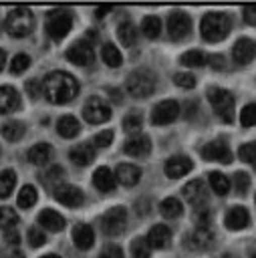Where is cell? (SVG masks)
Segmentation results:
<instances>
[{
  "label": "cell",
  "instance_id": "cell-1",
  "mask_svg": "<svg viewBox=\"0 0 256 258\" xmlns=\"http://www.w3.org/2000/svg\"><path fill=\"white\" fill-rule=\"evenodd\" d=\"M44 97L54 105L71 103L79 95V81L65 71H52L42 83Z\"/></svg>",
  "mask_w": 256,
  "mask_h": 258
},
{
  "label": "cell",
  "instance_id": "cell-2",
  "mask_svg": "<svg viewBox=\"0 0 256 258\" xmlns=\"http://www.w3.org/2000/svg\"><path fill=\"white\" fill-rule=\"evenodd\" d=\"M232 28V20L226 12H208L200 22V32L206 42H218L228 36Z\"/></svg>",
  "mask_w": 256,
  "mask_h": 258
},
{
  "label": "cell",
  "instance_id": "cell-3",
  "mask_svg": "<svg viewBox=\"0 0 256 258\" xmlns=\"http://www.w3.org/2000/svg\"><path fill=\"white\" fill-rule=\"evenodd\" d=\"M34 28V14L26 6H18L6 16V32L14 38H24Z\"/></svg>",
  "mask_w": 256,
  "mask_h": 258
},
{
  "label": "cell",
  "instance_id": "cell-4",
  "mask_svg": "<svg viewBox=\"0 0 256 258\" xmlns=\"http://www.w3.org/2000/svg\"><path fill=\"white\" fill-rule=\"evenodd\" d=\"M155 83H157V79H155L153 71H149V69H135V71L127 77V85H125V87H127V93H129L131 97H135V99H145V97L153 95Z\"/></svg>",
  "mask_w": 256,
  "mask_h": 258
},
{
  "label": "cell",
  "instance_id": "cell-5",
  "mask_svg": "<svg viewBox=\"0 0 256 258\" xmlns=\"http://www.w3.org/2000/svg\"><path fill=\"white\" fill-rule=\"evenodd\" d=\"M208 101L214 107L216 115L224 123H232L234 121V95L230 91L220 89V87H212L208 91Z\"/></svg>",
  "mask_w": 256,
  "mask_h": 258
},
{
  "label": "cell",
  "instance_id": "cell-6",
  "mask_svg": "<svg viewBox=\"0 0 256 258\" xmlns=\"http://www.w3.org/2000/svg\"><path fill=\"white\" fill-rule=\"evenodd\" d=\"M73 14L67 8H54L46 14V32L52 40H60L71 32Z\"/></svg>",
  "mask_w": 256,
  "mask_h": 258
},
{
  "label": "cell",
  "instance_id": "cell-7",
  "mask_svg": "<svg viewBox=\"0 0 256 258\" xmlns=\"http://www.w3.org/2000/svg\"><path fill=\"white\" fill-rule=\"evenodd\" d=\"M125 224H127V210L123 206H115L111 210H107L103 216H101V230L107 234V236H117L125 230Z\"/></svg>",
  "mask_w": 256,
  "mask_h": 258
},
{
  "label": "cell",
  "instance_id": "cell-8",
  "mask_svg": "<svg viewBox=\"0 0 256 258\" xmlns=\"http://www.w3.org/2000/svg\"><path fill=\"white\" fill-rule=\"evenodd\" d=\"M83 117L91 125H99V123H105L111 119V109L101 97H91L83 105Z\"/></svg>",
  "mask_w": 256,
  "mask_h": 258
},
{
  "label": "cell",
  "instance_id": "cell-9",
  "mask_svg": "<svg viewBox=\"0 0 256 258\" xmlns=\"http://www.w3.org/2000/svg\"><path fill=\"white\" fill-rule=\"evenodd\" d=\"M191 30V18L183 12V10H173L167 16V32L171 36V40H181L189 34Z\"/></svg>",
  "mask_w": 256,
  "mask_h": 258
},
{
  "label": "cell",
  "instance_id": "cell-10",
  "mask_svg": "<svg viewBox=\"0 0 256 258\" xmlns=\"http://www.w3.org/2000/svg\"><path fill=\"white\" fill-rule=\"evenodd\" d=\"M183 246H185L187 250H194V252L208 250V248L214 246V232H212L210 228H196L194 232L185 234Z\"/></svg>",
  "mask_w": 256,
  "mask_h": 258
},
{
  "label": "cell",
  "instance_id": "cell-11",
  "mask_svg": "<svg viewBox=\"0 0 256 258\" xmlns=\"http://www.w3.org/2000/svg\"><path fill=\"white\" fill-rule=\"evenodd\" d=\"M179 115V105L173 99L161 101L153 107L151 111V123L153 125H169L171 121H175Z\"/></svg>",
  "mask_w": 256,
  "mask_h": 258
},
{
  "label": "cell",
  "instance_id": "cell-12",
  "mask_svg": "<svg viewBox=\"0 0 256 258\" xmlns=\"http://www.w3.org/2000/svg\"><path fill=\"white\" fill-rule=\"evenodd\" d=\"M181 191H183L185 200H187L196 210L206 208V204H208V189H206L204 179H191L189 183L183 185Z\"/></svg>",
  "mask_w": 256,
  "mask_h": 258
},
{
  "label": "cell",
  "instance_id": "cell-13",
  "mask_svg": "<svg viewBox=\"0 0 256 258\" xmlns=\"http://www.w3.org/2000/svg\"><path fill=\"white\" fill-rule=\"evenodd\" d=\"M67 58L79 67H89L95 60V52L93 46L87 40H77L69 50H67Z\"/></svg>",
  "mask_w": 256,
  "mask_h": 258
},
{
  "label": "cell",
  "instance_id": "cell-14",
  "mask_svg": "<svg viewBox=\"0 0 256 258\" xmlns=\"http://www.w3.org/2000/svg\"><path fill=\"white\" fill-rule=\"evenodd\" d=\"M202 157L206 161H220V163H230L232 161V151L228 149L226 143L222 141H212V143H206L202 149H200Z\"/></svg>",
  "mask_w": 256,
  "mask_h": 258
},
{
  "label": "cell",
  "instance_id": "cell-15",
  "mask_svg": "<svg viewBox=\"0 0 256 258\" xmlns=\"http://www.w3.org/2000/svg\"><path fill=\"white\" fill-rule=\"evenodd\" d=\"M54 200L69 206V208H77L83 204L85 196L83 191L77 187V185H71V183H60L56 189H54Z\"/></svg>",
  "mask_w": 256,
  "mask_h": 258
},
{
  "label": "cell",
  "instance_id": "cell-16",
  "mask_svg": "<svg viewBox=\"0 0 256 258\" xmlns=\"http://www.w3.org/2000/svg\"><path fill=\"white\" fill-rule=\"evenodd\" d=\"M191 167H194V163H191L189 157H185V155H173V157H169L165 161L163 171H165L167 177H173L175 179V177H181V175L189 173Z\"/></svg>",
  "mask_w": 256,
  "mask_h": 258
},
{
  "label": "cell",
  "instance_id": "cell-17",
  "mask_svg": "<svg viewBox=\"0 0 256 258\" xmlns=\"http://www.w3.org/2000/svg\"><path fill=\"white\" fill-rule=\"evenodd\" d=\"M232 56L238 64H248L256 56V42L250 38H238L232 46Z\"/></svg>",
  "mask_w": 256,
  "mask_h": 258
},
{
  "label": "cell",
  "instance_id": "cell-18",
  "mask_svg": "<svg viewBox=\"0 0 256 258\" xmlns=\"http://www.w3.org/2000/svg\"><path fill=\"white\" fill-rule=\"evenodd\" d=\"M224 222H226L228 230H244L248 226V222H250V214H248V210L244 206H234V208L228 210Z\"/></svg>",
  "mask_w": 256,
  "mask_h": 258
},
{
  "label": "cell",
  "instance_id": "cell-19",
  "mask_svg": "<svg viewBox=\"0 0 256 258\" xmlns=\"http://www.w3.org/2000/svg\"><path fill=\"white\" fill-rule=\"evenodd\" d=\"M123 151H125L129 157H145V155L151 151V141H149V137H145V135H135V137H131V139L123 145Z\"/></svg>",
  "mask_w": 256,
  "mask_h": 258
},
{
  "label": "cell",
  "instance_id": "cell-20",
  "mask_svg": "<svg viewBox=\"0 0 256 258\" xmlns=\"http://www.w3.org/2000/svg\"><path fill=\"white\" fill-rule=\"evenodd\" d=\"M147 242H149L151 248L163 250V248H167L169 242H171V230H169L165 224H157V226H153V228L149 230Z\"/></svg>",
  "mask_w": 256,
  "mask_h": 258
},
{
  "label": "cell",
  "instance_id": "cell-21",
  "mask_svg": "<svg viewBox=\"0 0 256 258\" xmlns=\"http://www.w3.org/2000/svg\"><path fill=\"white\" fill-rule=\"evenodd\" d=\"M115 179L127 187L135 185L139 179H141V169L133 163H121L117 165V171H115Z\"/></svg>",
  "mask_w": 256,
  "mask_h": 258
},
{
  "label": "cell",
  "instance_id": "cell-22",
  "mask_svg": "<svg viewBox=\"0 0 256 258\" xmlns=\"http://www.w3.org/2000/svg\"><path fill=\"white\" fill-rule=\"evenodd\" d=\"M36 222H38V226H44V230H48V232H60L65 228V218L58 212L50 210V208L42 210L38 214Z\"/></svg>",
  "mask_w": 256,
  "mask_h": 258
},
{
  "label": "cell",
  "instance_id": "cell-23",
  "mask_svg": "<svg viewBox=\"0 0 256 258\" xmlns=\"http://www.w3.org/2000/svg\"><path fill=\"white\" fill-rule=\"evenodd\" d=\"M73 242L79 250H89L95 242V232L89 224H77L73 228Z\"/></svg>",
  "mask_w": 256,
  "mask_h": 258
},
{
  "label": "cell",
  "instance_id": "cell-24",
  "mask_svg": "<svg viewBox=\"0 0 256 258\" xmlns=\"http://www.w3.org/2000/svg\"><path fill=\"white\" fill-rule=\"evenodd\" d=\"M20 107V95L14 87H0V113H12Z\"/></svg>",
  "mask_w": 256,
  "mask_h": 258
},
{
  "label": "cell",
  "instance_id": "cell-25",
  "mask_svg": "<svg viewBox=\"0 0 256 258\" xmlns=\"http://www.w3.org/2000/svg\"><path fill=\"white\" fill-rule=\"evenodd\" d=\"M115 175L111 173L109 167H97L95 173H93V185L99 189V191H113L115 189Z\"/></svg>",
  "mask_w": 256,
  "mask_h": 258
},
{
  "label": "cell",
  "instance_id": "cell-26",
  "mask_svg": "<svg viewBox=\"0 0 256 258\" xmlns=\"http://www.w3.org/2000/svg\"><path fill=\"white\" fill-rule=\"evenodd\" d=\"M69 157L73 163L77 165H89L93 159H95V149L91 143H81V145H75L71 151H69Z\"/></svg>",
  "mask_w": 256,
  "mask_h": 258
},
{
  "label": "cell",
  "instance_id": "cell-27",
  "mask_svg": "<svg viewBox=\"0 0 256 258\" xmlns=\"http://www.w3.org/2000/svg\"><path fill=\"white\" fill-rule=\"evenodd\" d=\"M52 157V147L48 143H36L28 149V161L34 165H46Z\"/></svg>",
  "mask_w": 256,
  "mask_h": 258
},
{
  "label": "cell",
  "instance_id": "cell-28",
  "mask_svg": "<svg viewBox=\"0 0 256 258\" xmlns=\"http://www.w3.org/2000/svg\"><path fill=\"white\" fill-rule=\"evenodd\" d=\"M56 131H58L60 137H65V139H73V137L81 131V125H79V121H77L73 115H65V117L58 119V123H56Z\"/></svg>",
  "mask_w": 256,
  "mask_h": 258
},
{
  "label": "cell",
  "instance_id": "cell-29",
  "mask_svg": "<svg viewBox=\"0 0 256 258\" xmlns=\"http://www.w3.org/2000/svg\"><path fill=\"white\" fill-rule=\"evenodd\" d=\"M117 36H119L121 44H125V46H133V44L137 42V28H135V24L129 22V20L121 22V24L117 26Z\"/></svg>",
  "mask_w": 256,
  "mask_h": 258
},
{
  "label": "cell",
  "instance_id": "cell-30",
  "mask_svg": "<svg viewBox=\"0 0 256 258\" xmlns=\"http://www.w3.org/2000/svg\"><path fill=\"white\" fill-rule=\"evenodd\" d=\"M0 133L4 139L8 141H18L22 135H24V123L12 119V121H4L2 127H0Z\"/></svg>",
  "mask_w": 256,
  "mask_h": 258
},
{
  "label": "cell",
  "instance_id": "cell-31",
  "mask_svg": "<svg viewBox=\"0 0 256 258\" xmlns=\"http://www.w3.org/2000/svg\"><path fill=\"white\" fill-rule=\"evenodd\" d=\"M159 212H161L163 218L173 220V218H179V216H181L183 206H181V202H179L177 198H165V200L159 204Z\"/></svg>",
  "mask_w": 256,
  "mask_h": 258
},
{
  "label": "cell",
  "instance_id": "cell-32",
  "mask_svg": "<svg viewBox=\"0 0 256 258\" xmlns=\"http://www.w3.org/2000/svg\"><path fill=\"white\" fill-rule=\"evenodd\" d=\"M101 56H103L105 64L111 67V69H117V67H121V62H123V56H121L119 48H117L115 44H111V42L103 44V48H101Z\"/></svg>",
  "mask_w": 256,
  "mask_h": 258
},
{
  "label": "cell",
  "instance_id": "cell-33",
  "mask_svg": "<svg viewBox=\"0 0 256 258\" xmlns=\"http://www.w3.org/2000/svg\"><path fill=\"white\" fill-rule=\"evenodd\" d=\"M208 181H210V187L218 196H226L230 191V179L224 173H220V171H210L208 173Z\"/></svg>",
  "mask_w": 256,
  "mask_h": 258
},
{
  "label": "cell",
  "instance_id": "cell-34",
  "mask_svg": "<svg viewBox=\"0 0 256 258\" xmlns=\"http://www.w3.org/2000/svg\"><path fill=\"white\" fill-rule=\"evenodd\" d=\"M62 175H65V169H62V167H58V165H52V167H50L46 173H42V175H40V181H42L46 187L56 189V187L60 185Z\"/></svg>",
  "mask_w": 256,
  "mask_h": 258
},
{
  "label": "cell",
  "instance_id": "cell-35",
  "mask_svg": "<svg viewBox=\"0 0 256 258\" xmlns=\"http://www.w3.org/2000/svg\"><path fill=\"white\" fill-rule=\"evenodd\" d=\"M16 224H18V214H16L12 208L2 206V208H0V230H2V232L14 230Z\"/></svg>",
  "mask_w": 256,
  "mask_h": 258
},
{
  "label": "cell",
  "instance_id": "cell-36",
  "mask_svg": "<svg viewBox=\"0 0 256 258\" xmlns=\"http://www.w3.org/2000/svg\"><path fill=\"white\" fill-rule=\"evenodd\" d=\"M16 185V173L12 169L0 171V198H8Z\"/></svg>",
  "mask_w": 256,
  "mask_h": 258
},
{
  "label": "cell",
  "instance_id": "cell-37",
  "mask_svg": "<svg viewBox=\"0 0 256 258\" xmlns=\"http://www.w3.org/2000/svg\"><path fill=\"white\" fill-rule=\"evenodd\" d=\"M159 30H161V20L157 16H145L143 22H141V32L147 36V38H157L159 36Z\"/></svg>",
  "mask_w": 256,
  "mask_h": 258
},
{
  "label": "cell",
  "instance_id": "cell-38",
  "mask_svg": "<svg viewBox=\"0 0 256 258\" xmlns=\"http://www.w3.org/2000/svg\"><path fill=\"white\" fill-rule=\"evenodd\" d=\"M181 64L185 67H204L208 62V56L202 52V50H187L181 54Z\"/></svg>",
  "mask_w": 256,
  "mask_h": 258
},
{
  "label": "cell",
  "instance_id": "cell-39",
  "mask_svg": "<svg viewBox=\"0 0 256 258\" xmlns=\"http://www.w3.org/2000/svg\"><path fill=\"white\" fill-rule=\"evenodd\" d=\"M36 198H38L36 187H34V185H24V187L20 189V194H18L16 202H18V206H20V208H30V206H34V204H36Z\"/></svg>",
  "mask_w": 256,
  "mask_h": 258
},
{
  "label": "cell",
  "instance_id": "cell-40",
  "mask_svg": "<svg viewBox=\"0 0 256 258\" xmlns=\"http://www.w3.org/2000/svg\"><path fill=\"white\" fill-rule=\"evenodd\" d=\"M149 254H151V246L147 238H135L131 242V258H149Z\"/></svg>",
  "mask_w": 256,
  "mask_h": 258
},
{
  "label": "cell",
  "instance_id": "cell-41",
  "mask_svg": "<svg viewBox=\"0 0 256 258\" xmlns=\"http://www.w3.org/2000/svg\"><path fill=\"white\" fill-rule=\"evenodd\" d=\"M141 125H143V119H141V115H139L137 111H131V113L125 115V119H123V129H125L127 133H137V131H141Z\"/></svg>",
  "mask_w": 256,
  "mask_h": 258
},
{
  "label": "cell",
  "instance_id": "cell-42",
  "mask_svg": "<svg viewBox=\"0 0 256 258\" xmlns=\"http://www.w3.org/2000/svg\"><path fill=\"white\" fill-rule=\"evenodd\" d=\"M256 123V103H248L240 111V125L242 127H252Z\"/></svg>",
  "mask_w": 256,
  "mask_h": 258
},
{
  "label": "cell",
  "instance_id": "cell-43",
  "mask_svg": "<svg viewBox=\"0 0 256 258\" xmlns=\"http://www.w3.org/2000/svg\"><path fill=\"white\" fill-rule=\"evenodd\" d=\"M238 155H240L242 161L252 163L254 169H256V143H246V145H242V147L238 149Z\"/></svg>",
  "mask_w": 256,
  "mask_h": 258
},
{
  "label": "cell",
  "instance_id": "cell-44",
  "mask_svg": "<svg viewBox=\"0 0 256 258\" xmlns=\"http://www.w3.org/2000/svg\"><path fill=\"white\" fill-rule=\"evenodd\" d=\"M28 64H30V58H28V54H16L14 58H12V64H10V71L14 73V75H20V73H24L26 69H28Z\"/></svg>",
  "mask_w": 256,
  "mask_h": 258
},
{
  "label": "cell",
  "instance_id": "cell-45",
  "mask_svg": "<svg viewBox=\"0 0 256 258\" xmlns=\"http://www.w3.org/2000/svg\"><path fill=\"white\" fill-rule=\"evenodd\" d=\"M28 242L32 248H38V246L46 244V236L38 226H32V228H28Z\"/></svg>",
  "mask_w": 256,
  "mask_h": 258
},
{
  "label": "cell",
  "instance_id": "cell-46",
  "mask_svg": "<svg viewBox=\"0 0 256 258\" xmlns=\"http://www.w3.org/2000/svg\"><path fill=\"white\" fill-rule=\"evenodd\" d=\"M173 83L181 89H194L196 87V77L189 73H175L173 75Z\"/></svg>",
  "mask_w": 256,
  "mask_h": 258
},
{
  "label": "cell",
  "instance_id": "cell-47",
  "mask_svg": "<svg viewBox=\"0 0 256 258\" xmlns=\"http://www.w3.org/2000/svg\"><path fill=\"white\" fill-rule=\"evenodd\" d=\"M248 185H250V177H248V173H244V171H236V175H234V187H236V191H238V194H246Z\"/></svg>",
  "mask_w": 256,
  "mask_h": 258
},
{
  "label": "cell",
  "instance_id": "cell-48",
  "mask_svg": "<svg viewBox=\"0 0 256 258\" xmlns=\"http://www.w3.org/2000/svg\"><path fill=\"white\" fill-rule=\"evenodd\" d=\"M111 141H113V131L111 129H105V131L95 135V145L97 147H107Z\"/></svg>",
  "mask_w": 256,
  "mask_h": 258
},
{
  "label": "cell",
  "instance_id": "cell-49",
  "mask_svg": "<svg viewBox=\"0 0 256 258\" xmlns=\"http://www.w3.org/2000/svg\"><path fill=\"white\" fill-rule=\"evenodd\" d=\"M99 258H123V252H121V248L119 246H105L103 250H101V254H99Z\"/></svg>",
  "mask_w": 256,
  "mask_h": 258
},
{
  "label": "cell",
  "instance_id": "cell-50",
  "mask_svg": "<svg viewBox=\"0 0 256 258\" xmlns=\"http://www.w3.org/2000/svg\"><path fill=\"white\" fill-rule=\"evenodd\" d=\"M242 16H244L246 24H252V26H256V4L244 6V10H242Z\"/></svg>",
  "mask_w": 256,
  "mask_h": 258
},
{
  "label": "cell",
  "instance_id": "cell-51",
  "mask_svg": "<svg viewBox=\"0 0 256 258\" xmlns=\"http://www.w3.org/2000/svg\"><path fill=\"white\" fill-rule=\"evenodd\" d=\"M0 258H24L22 252L16 248V246H6L2 252H0Z\"/></svg>",
  "mask_w": 256,
  "mask_h": 258
},
{
  "label": "cell",
  "instance_id": "cell-52",
  "mask_svg": "<svg viewBox=\"0 0 256 258\" xmlns=\"http://www.w3.org/2000/svg\"><path fill=\"white\" fill-rule=\"evenodd\" d=\"M4 240H6L8 246H16V244H18V234H16V230L4 232Z\"/></svg>",
  "mask_w": 256,
  "mask_h": 258
},
{
  "label": "cell",
  "instance_id": "cell-53",
  "mask_svg": "<svg viewBox=\"0 0 256 258\" xmlns=\"http://www.w3.org/2000/svg\"><path fill=\"white\" fill-rule=\"evenodd\" d=\"M38 87H40V85H38V81H36V79H32V81H28V83H26V91H30L34 99L38 97ZM40 89H42V87H40Z\"/></svg>",
  "mask_w": 256,
  "mask_h": 258
},
{
  "label": "cell",
  "instance_id": "cell-54",
  "mask_svg": "<svg viewBox=\"0 0 256 258\" xmlns=\"http://www.w3.org/2000/svg\"><path fill=\"white\" fill-rule=\"evenodd\" d=\"M208 60L214 62V64H212L214 69H222V67H224V56H210Z\"/></svg>",
  "mask_w": 256,
  "mask_h": 258
},
{
  "label": "cell",
  "instance_id": "cell-55",
  "mask_svg": "<svg viewBox=\"0 0 256 258\" xmlns=\"http://www.w3.org/2000/svg\"><path fill=\"white\" fill-rule=\"evenodd\" d=\"M111 10H113L111 6H101V8H95V14H97V18H103V14H107Z\"/></svg>",
  "mask_w": 256,
  "mask_h": 258
},
{
  "label": "cell",
  "instance_id": "cell-56",
  "mask_svg": "<svg viewBox=\"0 0 256 258\" xmlns=\"http://www.w3.org/2000/svg\"><path fill=\"white\" fill-rule=\"evenodd\" d=\"M4 64H6V52L0 48V71L4 69Z\"/></svg>",
  "mask_w": 256,
  "mask_h": 258
},
{
  "label": "cell",
  "instance_id": "cell-57",
  "mask_svg": "<svg viewBox=\"0 0 256 258\" xmlns=\"http://www.w3.org/2000/svg\"><path fill=\"white\" fill-rule=\"evenodd\" d=\"M40 258H60L58 254H44V256H40Z\"/></svg>",
  "mask_w": 256,
  "mask_h": 258
},
{
  "label": "cell",
  "instance_id": "cell-58",
  "mask_svg": "<svg viewBox=\"0 0 256 258\" xmlns=\"http://www.w3.org/2000/svg\"><path fill=\"white\" fill-rule=\"evenodd\" d=\"M250 258H256V252H252V254H250Z\"/></svg>",
  "mask_w": 256,
  "mask_h": 258
}]
</instances>
